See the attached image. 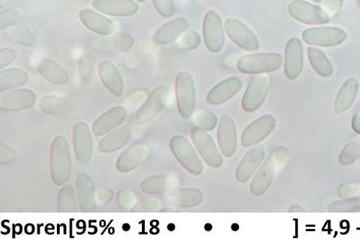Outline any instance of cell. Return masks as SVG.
Segmentation results:
<instances>
[{"label":"cell","mask_w":360,"mask_h":239,"mask_svg":"<svg viewBox=\"0 0 360 239\" xmlns=\"http://www.w3.org/2000/svg\"><path fill=\"white\" fill-rule=\"evenodd\" d=\"M136 1H138L139 3L143 4V3H145L146 1V0H136Z\"/></svg>","instance_id":"7dc6e473"},{"label":"cell","mask_w":360,"mask_h":239,"mask_svg":"<svg viewBox=\"0 0 360 239\" xmlns=\"http://www.w3.org/2000/svg\"><path fill=\"white\" fill-rule=\"evenodd\" d=\"M82 22L95 34L108 36L114 33L115 25L109 18L90 9H84L79 13Z\"/></svg>","instance_id":"e0dca14e"},{"label":"cell","mask_w":360,"mask_h":239,"mask_svg":"<svg viewBox=\"0 0 360 239\" xmlns=\"http://www.w3.org/2000/svg\"><path fill=\"white\" fill-rule=\"evenodd\" d=\"M101 51L110 53L128 52L134 46V39L129 34L120 33L100 39L96 43Z\"/></svg>","instance_id":"7402d4cb"},{"label":"cell","mask_w":360,"mask_h":239,"mask_svg":"<svg viewBox=\"0 0 360 239\" xmlns=\"http://www.w3.org/2000/svg\"><path fill=\"white\" fill-rule=\"evenodd\" d=\"M24 11L18 7H11L0 13V28L5 29L13 27L24 16Z\"/></svg>","instance_id":"d590c367"},{"label":"cell","mask_w":360,"mask_h":239,"mask_svg":"<svg viewBox=\"0 0 360 239\" xmlns=\"http://www.w3.org/2000/svg\"><path fill=\"white\" fill-rule=\"evenodd\" d=\"M242 80L228 78L215 86L207 95L206 102L211 105H221L231 100L241 89Z\"/></svg>","instance_id":"5bb4252c"},{"label":"cell","mask_w":360,"mask_h":239,"mask_svg":"<svg viewBox=\"0 0 360 239\" xmlns=\"http://www.w3.org/2000/svg\"><path fill=\"white\" fill-rule=\"evenodd\" d=\"M360 158V137L350 139L343 148L340 155V162L344 165H348Z\"/></svg>","instance_id":"d6a6232c"},{"label":"cell","mask_w":360,"mask_h":239,"mask_svg":"<svg viewBox=\"0 0 360 239\" xmlns=\"http://www.w3.org/2000/svg\"><path fill=\"white\" fill-rule=\"evenodd\" d=\"M304 68V46L300 39H290L285 49L284 73L292 81L301 75Z\"/></svg>","instance_id":"8fae6325"},{"label":"cell","mask_w":360,"mask_h":239,"mask_svg":"<svg viewBox=\"0 0 360 239\" xmlns=\"http://www.w3.org/2000/svg\"><path fill=\"white\" fill-rule=\"evenodd\" d=\"M5 35L10 41L27 48L34 46L37 42V37L32 29L22 26L8 29Z\"/></svg>","instance_id":"f546056e"},{"label":"cell","mask_w":360,"mask_h":239,"mask_svg":"<svg viewBox=\"0 0 360 239\" xmlns=\"http://www.w3.org/2000/svg\"><path fill=\"white\" fill-rule=\"evenodd\" d=\"M175 91L180 115L185 118H190L195 109L196 96L194 79L189 72L178 74L175 79Z\"/></svg>","instance_id":"7a4b0ae2"},{"label":"cell","mask_w":360,"mask_h":239,"mask_svg":"<svg viewBox=\"0 0 360 239\" xmlns=\"http://www.w3.org/2000/svg\"><path fill=\"white\" fill-rule=\"evenodd\" d=\"M271 158L275 164L278 166H283L288 161L290 153L286 147L283 146H278L272 152Z\"/></svg>","instance_id":"b9f144b4"},{"label":"cell","mask_w":360,"mask_h":239,"mask_svg":"<svg viewBox=\"0 0 360 239\" xmlns=\"http://www.w3.org/2000/svg\"><path fill=\"white\" fill-rule=\"evenodd\" d=\"M312 1L316 4H319L321 1V0H312Z\"/></svg>","instance_id":"c3c4849f"},{"label":"cell","mask_w":360,"mask_h":239,"mask_svg":"<svg viewBox=\"0 0 360 239\" xmlns=\"http://www.w3.org/2000/svg\"><path fill=\"white\" fill-rule=\"evenodd\" d=\"M347 37V34L342 29L335 27H311L302 34V39L307 45L321 47L341 45Z\"/></svg>","instance_id":"277c9868"},{"label":"cell","mask_w":360,"mask_h":239,"mask_svg":"<svg viewBox=\"0 0 360 239\" xmlns=\"http://www.w3.org/2000/svg\"><path fill=\"white\" fill-rule=\"evenodd\" d=\"M203 199L202 193L200 190L194 189L176 190L165 197V201L169 205L181 208L198 206Z\"/></svg>","instance_id":"44dd1931"},{"label":"cell","mask_w":360,"mask_h":239,"mask_svg":"<svg viewBox=\"0 0 360 239\" xmlns=\"http://www.w3.org/2000/svg\"><path fill=\"white\" fill-rule=\"evenodd\" d=\"M352 128L354 132L360 135V111L354 116L352 121Z\"/></svg>","instance_id":"ee69618b"},{"label":"cell","mask_w":360,"mask_h":239,"mask_svg":"<svg viewBox=\"0 0 360 239\" xmlns=\"http://www.w3.org/2000/svg\"><path fill=\"white\" fill-rule=\"evenodd\" d=\"M171 151L187 171L194 175H200L203 172V165L193 145L182 135L174 136L170 142Z\"/></svg>","instance_id":"3957f363"},{"label":"cell","mask_w":360,"mask_h":239,"mask_svg":"<svg viewBox=\"0 0 360 239\" xmlns=\"http://www.w3.org/2000/svg\"><path fill=\"white\" fill-rule=\"evenodd\" d=\"M275 169L273 158L271 157L266 158L252 179L250 191L253 195L261 196L268 191L274 181Z\"/></svg>","instance_id":"d6986e66"},{"label":"cell","mask_w":360,"mask_h":239,"mask_svg":"<svg viewBox=\"0 0 360 239\" xmlns=\"http://www.w3.org/2000/svg\"><path fill=\"white\" fill-rule=\"evenodd\" d=\"M127 111L123 107H115L101 116L94 125L96 133L103 134L122 124L126 118Z\"/></svg>","instance_id":"4316f807"},{"label":"cell","mask_w":360,"mask_h":239,"mask_svg":"<svg viewBox=\"0 0 360 239\" xmlns=\"http://www.w3.org/2000/svg\"><path fill=\"white\" fill-rule=\"evenodd\" d=\"M154 42L146 39L137 42L128 51L124 60V64L129 70H132L142 64L153 53Z\"/></svg>","instance_id":"cb8c5ba5"},{"label":"cell","mask_w":360,"mask_h":239,"mask_svg":"<svg viewBox=\"0 0 360 239\" xmlns=\"http://www.w3.org/2000/svg\"><path fill=\"white\" fill-rule=\"evenodd\" d=\"M41 107L45 112L58 117L72 118L76 115V109L72 104L56 97H44L41 102Z\"/></svg>","instance_id":"484cf974"},{"label":"cell","mask_w":360,"mask_h":239,"mask_svg":"<svg viewBox=\"0 0 360 239\" xmlns=\"http://www.w3.org/2000/svg\"><path fill=\"white\" fill-rule=\"evenodd\" d=\"M123 228L125 231H129L130 229V226L129 224H125Z\"/></svg>","instance_id":"bcb514c9"},{"label":"cell","mask_w":360,"mask_h":239,"mask_svg":"<svg viewBox=\"0 0 360 239\" xmlns=\"http://www.w3.org/2000/svg\"><path fill=\"white\" fill-rule=\"evenodd\" d=\"M177 43L187 50H193L200 44V38L195 32L187 31L178 38Z\"/></svg>","instance_id":"74e56055"},{"label":"cell","mask_w":360,"mask_h":239,"mask_svg":"<svg viewBox=\"0 0 360 239\" xmlns=\"http://www.w3.org/2000/svg\"><path fill=\"white\" fill-rule=\"evenodd\" d=\"M344 0H323L322 8L329 17L337 15L343 6Z\"/></svg>","instance_id":"60d3db41"},{"label":"cell","mask_w":360,"mask_h":239,"mask_svg":"<svg viewBox=\"0 0 360 239\" xmlns=\"http://www.w3.org/2000/svg\"><path fill=\"white\" fill-rule=\"evenodd\" d=\"M18 58L17 51L11 47L0 50V68L4 69L13 64Z\"/></svg>","instance_id":"ab89813d"},{"label":"cell","mask_w":360,"mask_h":239,"mask_svg":"<svg viewBox=\"0 0 360 239\" xmlns=\"http://www.w3.org/2000/svg\"><path fill=\"white\" fill-rule=\"evenodd\" d=\"M168 96L169 90L166 86L157 88L139 110L137 121L142 124L151 121L165 107Z\"/></svg>","instance_id":"2e32d148"},{"label":"cell","mask_w":360,"mask_h":239,"mask_svg":"<svg viewBox=\"0 0 360 239\" xmlns=\"http://www.w3.org/2000/svg\"><path fill=\"white\" fill-rule=\"evenodd\" d=\"M153 182L149 183L150 187L146 192L151 193H162L178 186L179 182L176 177L167 175H160L153 177Z\"/></svg>","instance_id":"836d02e7"},{"label":"cell","mask_w":360,"mask_h":239,"mask_svg":"<svg viewBox=\"0 0 360 239\" xmlns=\"http://www.w3.org/2000/svg\"><path fill=\"white\" fill-rule=\"evenodd\" d=\"M283 64V58L279 53H256L240 57L237 69L243 74L257 75L276 71Z\"/></svg>","instance_id":"6da1fadb"},{"label":"cell","mask_w":360,"mask_h":239,"mask_svg":"<svg viewBox=\"0 0 360 239\" xmlns=\"http://www.w3.org/2000/svg\"><path fill=\"white\" fill-rule=\"evenodd\" d=\"M101 78L110 92L119 97L124 88L123 79L116 66L110 61H105L99 67Z\"/></svg>","instance_id":"603a6c76"},{"label":"cell","mask_w":360,"mask_h":239,"mask_svg":"<svg viewBox=\"0 0 360 239\" xmlns=\"http://www.w3.org/2000/svg\"><path fill=\"white\" fill-rule=\"evenodd\" d=\"M96 63V52L94 48L86 47L79 59V71L81 76L88 78L94 69Z\"/></svg>","instance_id":"1f68e13d"},{"label":"cell","mask_w":360,"mask_h":239,"mask_svg":"<svg viewBox=\"0 0 360 239\" xmlns=\"http://www.w3.org/2000/svg\"><path fill=\"white\" fill-rule=\"evenodd\" d=\"M153 4L161 16L168 18L175 11L174 0H153Z\"/></svg>","instance_id":"f35d334b"},{"label":"cell","mask_w":360,"mask_h":239,"mask_svg":"<svg viewBox=\"0 0 360 239\" xmlns=\"http://www.w3.org/2000/svg\"><path fill=\"white\" fill-rule=\"evenodd\" d=\"M356 187L357 186L354 185H346L342 186L339 191L340 196L344 198H349L353 196V195H356L357 193H356V191L359 190L356 189Z\"/></svg>","instance_id":"7bdbcfd3"},{"label":"cell","mask_w":360,"mask_h":239,"mask_svg":"<svg viewBox=\"0 0 360 239\" xmlns=\"http://www.w3.org/2000/svg\"><path fill=\"white\" fill-rule=\"evenodd\" d=\"M36 102V96L27 89H20L1 95V108L6 110H24L31 108Z\"/></svg>","instance_id":"ffe728a7"},{"label":"cell","mask_w":360,"mask_h":239,"mask_svg":"<svg viewBox=\"0 0 360 239\" xmlns=\"http://www.w3.org/2000/svg\"><path fill=\"white\" fill-rule=\"evenodd\" d=\"M202 34L207 49L213 53H219L225 43L222 20L213 10L208 11L203 20Z\"/></svg>","instance_id":"5b68a950"},{"label":"cell","mask_w":360,"mask_h":239,"mask_svg":"<svg viewBox=\"0 0 360 239\" xmlns=\"http://www.w3.org/2000/svg\"><path fill=\"white\" fill-rule=\"evenodd\" d=\"M276 125L274 116L264 115L256 119L244 130L241 143L244 147H250L260 143L273 132Z\"/></svg>","instance_id":"30bf717a"},{"label":"cell","mask_w":360,"mask_h":239,"mask_svg":"<svg viewBox=\"0 0 360 239\" xmlns=\"http://www.w3.org/2000/svg\"><path fill=\"white\" fill-rule=\"evenodd\" d=\"M358 90L359 83L355 78H349L343 83L335 100V109L337 114L343 113L350 109Z\"/></svg>","instance_id":"d4e9b609"},{"label":"cell","mask_w":360,"mask_h":239,"mask_svg":"<svg viewBox=\"0 0 360 239\" xmlns=\"http://www.w3.org/2000/svg\"><path fill=\"white\" fill-rule=\"evenodd\" d=\"M265 157V151L262 144L255 146L250 149L239 163L236 177L240 182L245 183L250 180Z\"/></svg>","instance_id":"4fadbf2b"},{"label":"cell","mask_w":360,"mask_h":239,"mask_svg":"<svg viewBox=\"0 0 360 239\" xmlns=\"http://www.w3.org/2000/svg\"><path fill=\"white\" fill-rule=\"evenodd\" d=\"M308 56L310 64L317 74L324 78L333 74V67L322 50L314 47H309Z\"/></svg>","instance_id":"f1b7e54d"},{"label":"cell","mask_w":360,"mask_h":239,"mask_svg":"<svg viewBox=\"0 0 360 239\" xmlns=\"http://www.w3.org/2000/svg\"><path fill=\"white\" fill-rule=\"evenodd\" d=\"M188 27L189 22L186 18L174 19L165 24L158 29L154 36V41L160 45L171 43L186 32Z\"/></svg>","instance_id":"ac0fdd59"},{"label":"cell","mask_w":360,"mask_h":239,"mask_svg":"<svg viewBox=\"0 0 360 239\" xmlns=\"http://www.w3.org/2000/svg\"><path fill=\"white\" fill-rule=\"evenodd\" d=\"M270 88V78L266 74L255 76L247 88L242 107L248 113L256 111L265 101Z\"/></svg>","instance_id":"8992f818"},{"label":"cell","mask_w":360,"mask_h":239,"mask_svg":"<svg viewBox=\"0 0 360 239\" xmlns=\"http://www.w3.org/2000/svg\"><path fill=\"white\" fill-rule=\"evenodd\" d=\"M39 73L49 81L64 84L68 81V73L61 66L51 59H44L37 67Z\"/></svg>","instance_id":"83f0119b"},{"label":"cell","mask_w":360,"mask_h":239,"mask_svg":"<svg viewBox=\"0 0 360 239\" xmlns=\"http://www.w3.org/2000/svg\"><path fill=\"white\" fill-rule=\"evenodd\" d=\"M288 10L293 19L307 25H323L330 21V17L323 9L304 0H294Z\"/></svg>","instance_id":"9c48e42d"},{"label":"cell","mask_w":360,"mask_h":239,"mask_svg":"<svg viewBox=\"0 0 360 239\" xmlns=\"http://www.w3.org/2000/svg\"><path fill=\"white\" fill-rule=\"evenodd\" d=\"M10 0H0V8L3 9L10 4Z\"/></svg>","instance_id":"f6af8a7d"},{"label":"cell","mask_w":360,"mask_h":239,"mask_svg":"<svg viewBox=\"0 0 360 239\" xmlns=\"http://www.w3.org/2000/svg\"><path fill=\"white\" fill-rule=\"evenodd\" d=\"M217 138L223 156L233 157L237 148V132L234 119L229 114H224L220 119Z\"/></svg>","instance_id":"7c38bea8"},{"label":"cell","mask_w":360,"mask_h":239,"mask_svg":"<svg viewBox=\"0 0 360 239\" xmlns=\"http://www.w3.org/2000/svg\"><path fill=\"white\" fill-rule=\"evenodd\" d=\"M195 125L205 131L214 130L218 123L216 114L211 111H200L194 114L193 118Z\"/></svg>","instance_id":"e575fe53"},{"label":"cell","mask_w":360,"mask_h":239,"mask_svg":"<svg viewBox=\"0 0 360 239\" xmlns=\"http://www.w3.org/2000/svg\"><path fill=\"white\" fill-rule=\"evenodd\" d=\"M192 140L200 156L207 165L214 168H220L224 160L211 136L198 127L191 131Z\"/></svg>","instance_id":"52a82bcc"},{"label":"cell","mask_w":360,"mask_h":239,"mask_svg":"<svg viewBox=\"0 0 360 239\" xmlns=\"http://www.w3.org/2000/svg\"><path fill=\"white\" fill-rule=\"evenodd\" d=\"M224 29L229 39L240 48L254 51L259 48V43L252 29L243 22L235 18H228Z\"/></svg>","instance_id":"ba28073f"},{"label":"cell","mask_w":360,"mask_h":239,"mask_svg":"<svg viewBox=\"0 0 360 239\" xmlns=\"http://www.w3.org/2000/svg\"><path fill=\"white\" fill-rule=\"evenodd\" d=\"M93 6L101 13L115 17L133 16L139 11L134 0H94Z\"/></svg>","instance_id":"9a60e30c"},{"label":"cell","mask_w":360,"mask_h":239,"mask_svg":"<svg viewBox=\"0 0 360 239\" xmlns=\"http://www.w3.org/2000/svg\"><path fill=\"white\" fill-rule=\"evenodd\" d=\"M328 211L333 213H356L360 212V197L340 200L330 204Z\"/></svg>","instance_id":"8d00e7d4"},{"label":"cell","mask_w":360,"mask_h":239,"mask_svg":"<svg viewBox=\"0 0 360 239\" xmlns=\"http://www.w3.org/2000/svg\"><path fill=\"white\" fill-rule=\"evenodd\" d=\"M28 76L27 73L19 69H11L1 71V87L9 88L19 87L25 84Z\"/></svg>","instance_id":"4dcf8cb0"}]
</instances>
